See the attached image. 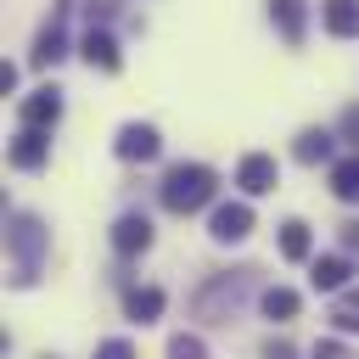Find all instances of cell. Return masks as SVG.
Masks as SVG:
<instances>
[{
  "mask_svg": "<svg viewBox=\"0 0 359 359\" xmlns=\"http://www.w3.org/2000/svg\"><path fill=\"white\" fill-rule=\"evenodd\" d=\"M331 157V135L325 129H303L297 135V163H325Z\"/></svg>",
  "mask_w": 359,
  "mask_h": 359,
  "instance_id": "17",
  "label": "cell"
},
{
  "mask_svg": "<svg viewBox=\"0 0 359 359\" xmlns=\"http://www.w3.org/2000/svg\"><path fill=\"white\" fill-rule=\"evenodd\" d=\"M95 359H135V342L112 337V342H101V348H95Z\"/></svg>",
  "mask_w": 359,
  "mask_h": 359,
  "instance_id": "21",
  "label": "cell"
},
{
  "mask_svg": "<svg viewBox=\"0 0 359 359\" xmlns=\"http://www.w3.org/2000/svg\"><path fill=\"white\" fill-rule=\"evenodd\" d=\"M320 17H325V28H331L337 39H353V34H359V0H325Z\"/></svg>",
  "mask_w": 359,
  "mask_h": 359,
  "instance_id": "11",
  "label": "cell"
},
{
  "mask_svg": "<svg viewBox=\"0 0 359 359\" xmlns=\"http://www.w3.org/2000/svg\"><path fill=\"white\" fill-rule=\"evenodd\" d=\"M331 325H337V331H348V337L359 331V292H342V297L331 303Z\"/></svg>",
  "mask_w": 359,
  "mask_h": 359,
  "instance_id": "19",
  "label": "cell"
},
{
  "mask_svg": "<svg viewBox=\"0 0 359 359\" xmlns=\"http://www.w3.org/2000/svg\"><path fill=\"white\" fill-rule=\"evenodd\" d=\"M314 359H348V348H342V342H320V348H314Z\"/></svg>",
  "mask_w": 359,
  "mask_h": 359,
  "instance_id": "23",
  "label": "cell"
},
{
  "mask_svg": "<svg viewBox=\"0 0 359 359\" xmlns=\"http://www.w3.org/2000/svg\"><path fill=\"white\" fill-rule=\"evenodd\" d=\"M342 247H359V219H353V224H342Z\"/></svg>",
  "mask_w": 359,
  "mask_h": 359,
  "instance_id": "26",
  "label": "cell"
},
{
  "mask_svg": "<svg viewBox=\"0 0 359 359\" xmlns=\"http://www.w3.org/2000/svg\"><path fill=\"white\" fill-rule=\"evenodd\" d=\"M168 359H208V342L191 337V331H180V337H168Z\"/></svg>",
  "mask_w": 359,
  "mask_h": 359,
  "instance_id": "20",
  "label": "cell"
},
{
  "mask_svg": "<svg viewBox=\"0 0 359 359\" xmlns=\"http://www.w3.org/2000/svg\"><path fill=\"white\" fill-rule=\"evenodd\" d=\"M112 151H118L123 163H151V157L163 151V140H157V129H151V123H123V129H118V140H112Z\"/></svg>",
  "mask_w": 359,
  "mask_h": 359,
  "instance_id": "3",
  "label": "cell"
},
{
  "mask_svg": "<svg viewBox=\"0 0 359 359\" xmlns=\"http://www.w3.org/2000/svg\"><path fill=\"white\" fill-rule=\"evenodd\" d=\"M79 50H84V62H90V67H101V73H118V62H123V56H118V39H112L107 28H90Z\"/></svg>",
  "mask_w": 359,
  "mask_h": 359,
  "instance_id": "8",
  "label": "cell"
},
{
  "mask_svg": "<svg viewBox=\"0 0 359 359\" xmlns=\"http://www.w3.org/2000/svg\"><path fill=\"white\" fill-rule=\"evenodd\" d=\"M264 359H292V342H275V337H269V342H264Z\"/></svg>",
  "mask_w": 359,
  "mask_h": 359,
  "instance_id": "22",
  "label": "cell"
},
{
  "mask_svg": "<svg viewBox=\"0 0 359 359\" xmlns=\"http://www.w3.org/2000/svg\"><path fill=\"white\" fill-rule=\"evenodd\" d=\"M62 56H67V34H62V11H56V17H50V28L39 34V45H34V62H39V67H50V62H62Z\"/></svg>",
  "mask_w": 359,
  "mask_h": 359,
  "instance_id": "14",
  "label": "cell"
},
{
  "mask_svg": "<svg viewBox=\"0 0 359 359\" xmlns=\"http://www.w3.org/2000/svg\"><path fill=\"white\" fill-rule=\"evenodd\" d=\"M309 252H314V236H309V224H303V219H286V224H280V258L303 264Z\"/></svg>",
  "mask_w": 359,
  "mask_h": 359,
  "instance_id": "12",
  "label": "cell"
},
{
  "mask_svg": "<svg viewBox=\"0 0 359 359\" xmlns=\"http://www.w3.org/2000/svg\"><path fill=\"white\" fill-rule=\"evenodd\" d=\"M202 202H213V168L208 163H174L163 180V208L168 213H196Z\"/></svg>",
  "mask_w": 359,
  "mask_h": 359,
  "instance_id": "1",
  "label": "cell"
},
{
  "mask_svg": "<svg viewBox=\"0 0 359 359\" xmlns=\"http://www.w3.org/2000/svg\"><path fill=\"white\" fill-rule=\"evenodd\" d=\"M11 90H17V67L6 62V67H0V95H11Z\"/></svg>",
  "mask_w": 359,
  "mask_h": 359,
  "instance_id": "25",
  "label": "cell"
},
{
  "mask_svg": "<svg viewBox=\"0 0 359 359\" xmlns=\"http://www.w3.org/2000/svg\"><path fill=\"white\" fill-rule=\"evenodd\" d=\"M50 157V140H45V129H22L17 140H11V163L17 168H39Z\"/></svg>",
  "mask_w": 359,
  "mask_h": 359,
  "instance_id": "9",
  "label": "cell"
},
{
  "mask_svg": "<svg viewBox=\"0 0 359 359\" xmlns=\"http://www.w3.org/2000/svg\"><path fill=\"white\" fill-rule=\"evenodd\" d=\"M331 196L337 202H359V157L331 163Z\"/></svg>",
  "mask_w": 359,
  "mask_h": 359,
  "instance_id": "16",
  "label": "cell"
},
{
  "mask_svg": "<svg viewBox=\"0 0 359 359\" xmlns=\"http://www.w3.org/2000/svg\"><path fill=\"white\" fill-rule=\"evenodd\" d=\"M62 118V90H34V95H22V129H50Z\"/></svg>",
  "mask_w": 359,
  "mask_h": 359,
  "instance_id": "6",
  "label": "cell"
},
{
  "mask_svg": "<svg viewBox=\"0 0 359 359\" xmlns=\"http://www.w3.org/2000/svg\"><path fill=\"white\" fill-rule=\"evenodd\" d=\"M112 247H118V252H146V247H151V219H146V213H123V219L112 224Z\"/></svg>",
  "mask_w": 359,
  "mask_h": 359,
  "instance_id": "7",
  "label": "cell"
},
{
  "mask_svg": "<svg viewBox=\"0 0 359 359\" xmlns=\"http://www.w3.org/2000/svg\"><path fill=\"white\" fill-rule=\"evenodd\" d=\"M123 309H129V320H140V325H151V320L163 314V292H157V286H135V292L123 297Z\"/></svg>",
  "mask_w": 359,
  "mask_h": 359,
  "instance_id": "15",
  "label": "cell"
},
{
  "mask_svg": "<svg viewBox=\"0 0 359 359\" xmlns=\"http://www.w3.org/2000/svg\"><path fill=\"white\" fill-rule=\"evenodd\" d=\"M342 135H348V140H359V107H348V112H342Z\"/></svg>",
  "mask_w": 359,
  "mask_h": 359,
  "instance_id": "24",
  "label": "cell"
},
{
  "mask_svg": "<svg viewBox=\"0 0 359 359\" xmlns=\"http://www.w3.org/2000/svg\"><path fill=\"white\" fill-rule=\"evenodd\" d=\"M269 17H275V28L286 34V45L303 39V22H309V17H303V0H269Z\"/></svg>",
  "mask_w": 359,
  "mask_h": 359,
  "instance_id": "13",
  "label": "cell"
},
{
  "mask_svg": "<svg viewBox=\"0 0 359 359\" xmlns=\"http://www.w3.org/2000/svg\"><path fill=\"white\" fill-rule=\"evenodd\" d=\"M348 275H353V264L342 258V252H331V258H314V292H342L348 286Z\"/></svg>",
  "mask_w": 359,
  "mask_h": 359,
  "instance_id": "10",
  "label": "cell"
},
{
  "mask_svg": "<svg viewBox=\"0 0 359 359\" xmlns=\"http://www.w3.org/2000/svg\"><path fill=\"white\" fill-rule=\"evenodd\" d=\"M247 230H252V208L247 202H219L213 219H208V236L213 241H241Z\"/></svg>",
  "mask_w": 359,
  "mask_h": 359,
  "instance_id": "5",
  "label": "cell"
},
{
  "mask_svg": "<svg viewBox=\"0 0 359 359\" xmlns=\"http://www.w3.org/2000/svg\"><path fill=\"white\" fill-rule=\"evenodd\" d=\"M264 314H269V320H292V314H297V292H292V286H269V292H264Z\"/></svg>",
  "mask_w": 359,
  "mask_h": 359,
  "instance_id": "18",
  "label": "cell"
},
{
  "mask_svg": "<svg viewBox=\"0 0 359 359\" xmlns=\"http://www.w3.org/2000/svg\"><path fill=\"white\" fill-rule=\"evenodd\" d=\"M236 185H241L247 196H264V191H275V185H280V168H275V157H269V151H247V157H241V168H236Z\"/></svg>",
  "mask_w": 359,
  "mask_h": 359,
  "instance_id": "4",
  "label": "cell"
},
{
  "mask_svg": "<svg viewBox=\"0 0 359 359\" xmlns=\"http://www.w3.org/2000/svg\"><path fill=\"white\" fill-rule=\"evenodd\" d=\"M6 241H11V252H17V286H28L34 269H39V252H45V224H39L34 213H17L11 230H6Z\"/></svg>",
  "mask_w": 359,
  "mask_h": 359,
  "instance_id": "2",
  "label": "cell"
}]
</instances>
